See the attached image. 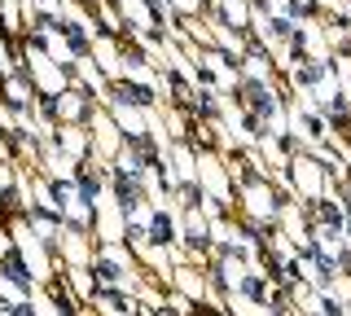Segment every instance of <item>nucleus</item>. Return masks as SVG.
Returning a JSON list of instances; mask_svg holds the SVG:
<instances>
[{
    "label": "nucleus",
    "instance_id": "1",
    "mask_svg": "<svg viewBox=\"0 0 351 316\" xmlns=\"http://www.w3.org/2000/svg\"><path fill=\"white\" fill-rule=\"evenodd\" d=\"M88 93L84 88H62V93H53V119H58V123H88V119H93V110H88Z\"/></svg>",
    "mask_w": 351,
    "mask_h": 316
}]
</instances>
